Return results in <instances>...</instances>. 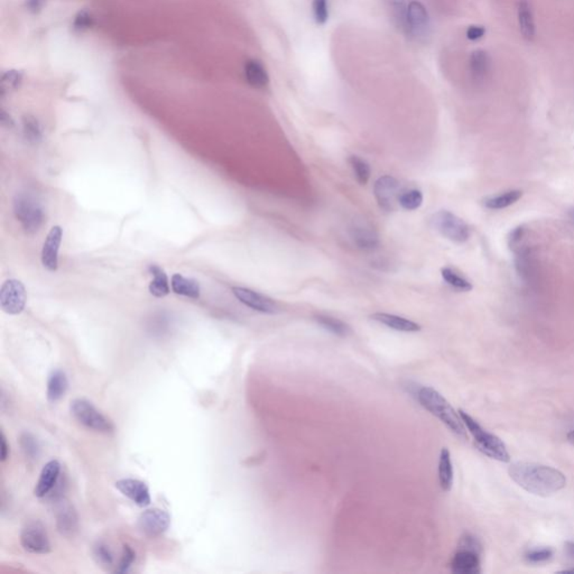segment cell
<instances>
[{
  "mask_svg": "<svg viewBox=\"0 0 574 574\" xmlns=\"http://www.w3.org/2000/svg\"><path fill=\"white\" fill-rule=\"evenodd\" d=\"M509 477L527 493L540 497H550L559 493L566 485V478L557 469L540 463H511L508 469Z\"/></svg>",
  "mask_w": 574,
  "mask_h": 574,
  "instance_id": "1",
  "label": "cell"
},
{
  "mask_svg": "<svg viewBox=\"0 0 574 574\" xmlns=\"http://www.w3.org/2000/svg\"><path fill=\"white\" fill-rule=\"evenodd\" d=\"M408 393L414 397L424 410L429 412L433 416L441 421L442 423L454 433L458 438H468L467 427L460 416L459 411H456L454 406L447 402L441 393L431 386H421L415 383H410L407 386Z\"/></svg>",
  "mask_w": 574,
  "mask_h": 574,
  "instance_id": "2",
  "label": "cell"
},
{
  "mask_svg": "<svg viewBox=\"0 0 574 574\" xmlns=\"http://www.w3.org/2000/svg\"><path fill=\"white\" fill-rule=\"evenodd\" d=\"M460 416L463 418L467 431L471 434L475 440L476 447L478 450L482 452L485 456H489L491 459L497 460L500 463H509L511 454L508 452L505 443L496 436L493 433L488 432L474 417L467 412L459 410Z\"/></svg>",
  "mask_w": 574,
  "mask_h": 574,
  "instance_id": "3",
  "label": "cell"
},
{
  "mask_svg": "<svg viewBox=\"0 0 574 574\" xmlns=\"http://www.w3.org/2000/svg\"><path fill=\"white\" fill-rule=\"evenodd\" d=\"M12 210L26 233H36L44 224V209L40 200L30 192L16 194L12 200Z\"/></svg>",
  "mask_w": 574,
  "mask_h": 574,
  "instance_id": "4",
  "label": "cell"
},
{
  "mask_svg": "<svg viewBox=\"0 0 574 574\" xmlns=\"http://www.w3.org/2000/svg\"><path fill=\"white\" fill-rule=\"evenodd\" d=\"M70 412L81 425L94 432L109 434L115 431L111 421L105 416L88 399H73L70 403Z\"/></svg>",
  "mask_w": 574,
  "mask_h": 574,
  "instance_id": "5",
  "label": "cell"
},
{
  "mask_svg": "<svg viewBox=\"0 0 574 574\" xmlns=\"http://www.w3.org/2000/svg\"><path fill=\"white\" fill-rule=\"evenodd\" d=\"M433 227L451 242L463 244L470 238V228L463 219L447 210L436 212L432 217Z\"/></svg>",
  "mask_w": 574,
  "mask_h": 574,
  "instance_id": "6",
  "label": "cell"
},
{
  "mask_svg": "<svg viewBox=\"0 0 574 574\" xmlns=\"http://www.w3.org/2000/svg\"><path fill=\"white\" fill-rule=\"evenodd\" d=\"M21 544L30 554H49L52 551L49 534L41 520H32L23 527Z\"/></svg>",
  "mask_w": 574,
  "mask_h": 574,
  "instance_id": "7",
  "label": "cell"
},
{
  "mask_svg": "<svg viewBox=\"0 0 574 574\" xmlns=\"http://www.w3.org/2000/svg\"><path fill=\"white\" fill-rule=\"evenodd\" d=\"M431 30V21L425 7L418 1H412L406 10L404 32L412 40L423 42L427 39Z\"/></svg>",
  "mask_w": 574,
  "mask_h": 574,
  "instance_id": "8",
  "label": "cell"
},
{
  "mask_svg": "<svg viewBox=\"0 0 574 574\" xmlns=\"http://www.w3.org/2000/svg\"><path fill=\"white\" fill-rule=\"evenodd\" d=\"M26 288L21 281L10 278L3 281L0 290V306L5 313L10 315H21L26 306Z\"/></svg>",
  "mask_w": 574,
  "mask_h": 574,
  "instance_id": "9",
  "label": "cell"
},
{
  "mask_svg": "<svg viewBox=\"0 0 574 574\" xmlns=\"http://www.w3.org/2000/svg\"><path fill=\"white\" fill-rule=\"evenodd\" d=\"M171 525V516L160 508H151L140 514L137 520V529L144 536L156 538L163 535Z\"/></svg>",
  "mask_w": 574,
  "mask_h": 574,
  "instance_id": "10",
  "label": "cell"
},
{
  "mask_svg": "<svg viewBox=\"0 0 574 574\" xmlns=\"http://www.w3.org/2000/svg\"><path fill=\"white\" fill-rule=\"evenodd\" d=\"M233 293L239 302L247 308L264 315H276L279 312L277 302L270 297L246 287H233Z\"/></svg>",
  "mask_w": 574,
  "mask_h": 574,
  "instance_id": "11",
  "label": "cell"
},
{
  "mask_svg": "<svg viewBox=\"0 0 574 574\" xmlns=\"http://www.w3.org/2000/svg\"><path fill=\"white\" fill-rule=\"evenodd\" d=\"M55 526L64 538H71L79 531V516L74 506L64 498H59L54 509Z\"/></svg>",
  "mask_w": 574,
  "mask_h": 574,
  "instance_id": "12",
  "label": "cell"
},
{
  "mask_svg": "<svg viewBox=\"0 0 574 574\" xmlns=\"http://www.w3.org/2000/svg\"><path fill=\"white\" fill-rule=\"evenodd\" d=\"M401 183L394 176H384L378 178L374 185V194L378 206L386 212L393 211L395 203L398 202Z\"/></svg>",
  "mask_w": 574,
  "mask_h": 574,
  "instance_id": "13",
  "label": "cell"
},
{
  "mask_svg": "<svg viewBox=\"0 0 574 574\" xmlns=\"http://www.w3.org/2000/svg\"><path fill=\"white\" fill-rule=\"evenodd\" d=\"M480 553L479 551L458 545V550L451 560V571L456 574L480 573Z\"/></svg>",
  "mask_w": 574,
  "mask_h": 574,
  "instance_id": "14",
  "label": "cell"
},
{
  "mask_svg": "<svg viewBox=\"0 0 574 574\" xmlns=\"http://www.w3.org/2000/svg\"><path fill=\"white\" fill-rule=\"evenodd\" d=\"M349 236L358 249L363 251H376L381 246L379 235L370 224L354 221L349 228Z\"/></svg>",
  "mask_w": 574,
  "mask_h": 574,
  "instance_id": "15",
  "label": "cell"
},
{
  "mask_svg": "<svg viewBox=\"0 0 574 574\" xmlns=\"http://www.w3.org/2000/svg\"><path fill=\"white\" fill-rule=\"evenodd\" d=\"M63 238V229L60 226L51 228L46 236L45 242L43 244L41 260L44 268L49 272H56L59 267V251L61 242Z\"/></svg>",
  "mask_w": 574,
  "mask_h": 574,
  "instance_id": "16",
  "label": "cell"
},
{
  "mask_svg": "<svg viewBox=\"0 0 574 574\" xmlns=\"http://www.w3.org/2000/svg\"><path fill=\"white\" fill-rule=\"evenodd\" d=\"M115 487L125 497H127L139 507H147L151 504V498L149 487L145 482L138 479L125 478V479L116 481Z\"/></svg>",
  "mask_w": 574,
  "mask_h": 574,
  "instance_id": "17",
  "label": "cell"
},
{
  "mask_svg": "<svg viewBox=\"0 0 574 574\" xmlns=\"http://www.w3.org/2000/svg\"><path fill=\"white\" fill-rule=\"evenodd\" d=\"M60 474L61 463L58 460H51L46 463L41 471L40 478L34 489V495L36 496L37 498H44L49 495L58 485Z\"/></svg>",
  "mask_w": 574,
  "mask_h": 574,
  "instance_id": "18",
  "label": "cell"
},
{
  "mask_svg": "<svg viewBox=\"0 0 574 574\" xmlns=\"http://www.w3.org/2000/svg\"><path fill=\"white\" fill-rule=\"evenodd\" d=\"M372 320L376 321L378 323L383 324L385 327L390 328V329L399 331V332H418L421 331L420 324L416 323L414 321L408 320L406 317H398V315H390V313H374L370 315Z\"/></svg>",
  "mask_w": 574,
  "mask_h": 574,
  "instance_id": "19",
  "label": "cell"
},
{
  "mask_svg": "<svg viewBox=\"0 0 574 574\" xmlns=\"http://www.w3.org/2000/svg\"><path fill=\"white\" fill-rule=\"evenodd\" d=\"M469 70L472 79L476 82H484L489 78L491 73V59L484 50H476L472 52L469 60Z\"/></svg>",
  "mask_w": 574,
  "mask_h": 574,
  "instance_id": "20",
  "label": "cell"
},
{
  "mask_svg": "<svg viewBox=\"0 0 574 574\" xmlns=\"http://www.w3.org/2000/svg\"><path fill=\"white\" fill-rule=\"evenodd\" d=\"M517 19L520 26V34L523 39L532 42L535 39V21L533 14L532 5L529 0H520L517 7Z\"/></svg>",
  "mask_w": 574,
  "mask_h": 574,
  "instance_id": "21",
  "label": "cell"
},
{
  "mask_svg": "<svg viewBox=\"0 0 574 574\" xmlns=\"http://www.w3.org/2000/svg\"><path fill=\"white\" fill-rule=\"evenodd\" d=\"M69 388V381L63 370L55 369L50 374L46 385V397L50 403H56L63 398Z\"/></svg>",
  "mask_w": 574,
  "mask_h": 574,
  "instance_id": "22",
  "label": "cell"
},
{
  "mask_svg": "<svg viewBox=\"0 0 574 574\" xmlns=\"http://www.w3.org/2000/svg\"><path fill=\"white\" fill-rule=\"evenodd\" d=\"M245 76L248 85L255 89L266 88L269 83L268 73L260 61H247L245 64Z\"/></svg>",
  "mask_w": 574,
  "mask_h": 574,
  "instance_id": "23",
  "label": "cell"
},
{
  "mask_svg": "<svg viewBox=\"0 0 574 574\" xmlns=\"http://www.w3.org/2000/svg\"><path fill=\"white\" fill-rule=\"evenodd\" d=\"M515 268L522 281L529 283L535 276V263L532 251L527 246L515 253Z\"/></svg>",
  "mask_w": 574,
  "mask_h": 574,
  "instance_id": "24",
  "label": "cell"
},
{
  "mask_svg": "<svg viewBox=\"0 0 574 574\" xmlns=\"http://www.w3.org/2000/svg\"><path fill=\"white\" fill-rule=\"evenodd\" d=\"M438 482L443 491H450L454 486V471L450 451L447 447H442L438 458Z\"/></svg>",
  "mask_w": 574,
  "mask_h": 574,
  "instance_id": "25",
  "label": "cell"
},
{
  "mask_svg": "<svg viewBox=\"0 0 574 574\" xmlns=\"http://www.w3.org/2000/svg\"><path fill=\"white\" fill-rule=\"evenodd\" d=\"M149 273L151 274V277H153L151 283H149V293L153 297H158V299H163V297H167L171 288H169V277H167L165 270L162 267L158 266V265L151 264L149 266Z\"/></svg>",
  "mask_w": 574,
  "mask_h": 574,
  "instance_id": "26",
  "label": "cell"
},
{
  "mask_svg": "<svg viewBox=\"0 0 574 574\" xmlns=\"http://www.w3.org/2000/svg\"><path fill=\"white\" fill-rule=\"evenodd\" d=\"M171 288L178 295L194 299H199L200 293H201V287L197 279L184 277L181 274H174L172 276Z\"/></svg>",
  "mask_w": 574,
  "mask_h": 574,
  "instance_id": "27",
  "label": "cell"
},
{
  "mask_svg": "<svg viewBox=\"0 0 574 574\" xmlns=\"http://www.w3.org/2000/svg\"><path fill=\"white\" fill-rule=\"evenodd\" d=\"M315 320L317 321L319 326L329 331L330 333H332L334 336L346 338V337L351 334V328L346 322L340 320V319H337V317L326 315H315Z\"/></svg>",
  "mask_w": 574,
  "mask_h": 574,
  "instance_id": "28",
  "label": "cell"
},
{
  "mask_svg": "<svg viewBox=\"0 0 574 574\" xmlns=\"http://www.w3.org/2000/svg\"><path fill=\"white\" fill-rule=\"evenodd\" d=\"M523 195V192L520 190L508 191L505 193L499 194L496 197L487 198L484 200V206L490 210H502L513 206Z\"/></svg>",
  "mask_w": 574,
  "mask_h": 574,
  "instance_id": "29",
  "label": "cell"
},
{
  "mask_svg": "<svg viewBox=\"0 0 574 574\" xmlns=\"http://www.w3.org/2000/svg\"><path fill=\"white\" fill-rule=\"evenodd\" d=\"M21 125L25 139L32 145H39L43 139V128L40 121L34 116L26 115L21 119Z\"/></svg>",
  "mask_w": 574,
  "mask_h": 574,
  "instance_id": "30",
  "label": "cell"
},
{
  "mask_svg": "<svg viewBox=\"0 0 574 574\" xmlns=\"http://www.w3.org/2000/svg\"><path fill=\"white\" fill-rule=\"evenodd\" d=\"M348 162L350 164L357 182L359 184L366 185L368 183L370 176H372L370 165L367 163L366 160L360 158V156H357V155H351V156H349Z\"/></svg>",
  "mask_w": 574,
  "mask_h": 574,
  "instance_id": "31",
  "label": "cell"
},
{
  "mask_svg": "<svg viewBox=\"0 0 574 574\" xmlns=\"http://www.w3.org/2000/svg\"><path fill=\"white\" fill-rule=\"evenodd\" d=\"M384 3L387 10L390 12V19L394 24L396 25V28L404 30L406 10H407L405 0H384Z\"/></svg>",
  "mask_w": 574,
  "mask_h": 574,
  "instance_id": "32",
  "label": "cell"
},
{
  "mask_svg": "<svg viewBox=\"0 0 574 574\" xmlns=\"http://www.w3.org/2000/svg\"><path fill=\"white\" fill-rule=\"evenodd\" d=\"M92 555H94V561L98 565L105 570H109L114 566L115 563V557L112 553L110 547L103 541H98L92 547Z\"/></svg>",
  "mask_w": 574,
  "mask_h": 574,
  "instance_id": "33",
  "label": "cell"
},
{
  "mask_svg": "<svg viewBox=\"0 0 574 574\" xmlns=\"http://www.w3.org/2000/svg\"><path fill=\"white\" fill-rule=\"evenodd\" d=\"M441 275L445 283L454 287V290H461V292H469L472 290L471 283L452 268H449V267L442 268Z\"/></svg>",
  "mask_w": 574,
  "mask_h": 574,
  "instance_id": "34",
  "label": "cell"
},
{
  "mask_svg": "<svg viewBox=\"0 0 574 574\" xmlns=\"http://www.w3.org/2000/svg\"><path fill=\"white\" fill-rule=\"evenodd\" d=\"M398 203L403 209H405L408 211H413V210H416L422 206L423 193H422V191L417 190V189L403 191L399 194Z\"/></svg>",
  "mask_w": 574,
  "mask_h": 574,
  "instance_id": "35",
  "label": "cell"
},
{
  "mask_svg": "<svg viewBox=\"0 0 574 574\" xmlns=\"http://www.w3.org/2000/svg\"><path fill=\"white\" fill-rule=\"evenodd\" d=\"M23 81V73L16 70H10L3 73L1 76V85H0V92L1 97L10 94L12 91L17 90Z\"/></svg>",
  "mask_w": 574,
  "mask_h": 574,
  "instance_id": "36",
  "label": "cell"
},
{
  "mask_svg": "<svg viewBox=\"0 0 574 574\" xmlns=\"http://www.w3.org/2000/svg\"><path fill=\"white\" fill-rule=\"evenodd\" d=\"M19 445L28 459L35 460L40 456V445L33 434L28 432L23 433L19 438Z\"/></svg>",
  "mask_w": 574,
  "mask_h": 574,
  "instance_id": "37",
  "label": "cell"
},
{
  "mask_svg": "<svg viewBox=\"0 0 574 574\" xmlns=\"http://www.w3.org/2000/svg\"><path fill=\"white\" fill-rule=\"evenodd\" d=\"M135 560H136L135 551L129 545L124 544V546H123V555H121L120 561H119L114 572L118 574L127 573L129 571L130 566L135 562Z\"/></svg>",
  "mask_w": 574,
  "mask_h": 574,
  "instance_id": "38",
  "label": "cell"
},
{
  "mask_svg": "<svg viewBox=\"0 0 574 574\" xmlns=\"http://www.w3.org/2000/svg\"><path fill=\"white\" fill-rule=\"evenodd\" d=\"M526 228L524 226H520L515 229L511 230L509 236H508V246L511 248L513 253L520 251L522 248L525 247L526 242Z\"/></svg>",
  "mask_w": 574,
  "mask_h": 574,
  "instance_id": "39",
  "label": "cell"
},
{
  "mask_svg": "<svg viewBox=\"0 0 574 574\" xmlns=\"http://www.w3.org/2000/svg\"><path fill=\"white\" fill-rule=\"evenodd\" d=\"M313 15L317 24H326L329 19L328 0H313Z\"/></svg>",
  "mask_w": 574,
  "mask_h": 574,
  "instance_id": "40",
  "label": "cell"
},
{
  "mask_svg": "<svg viewBox=\"0 0 574 574\" xmlns=\"http://www.w3.org/2000/svg\"><path fill=\"white\" fill-rule=\"evenodd\" d=\"M92 25H94V17L87 10L78 12V15L76 16V19L73 21V28L76 30H80V32L89 30Z\"/></svg>",
  "mask_w": 574,
  "mask_h": 574,
  "instance_id": "41",
  "label": "cell"
},
{
  "mask_svg": "<svg viewBox=\"0 0 574 574\" xmlns=\"http://www.w3.org/2000/svg\"><path fill=\"white\" fill-rule=\"evenodd\" d=\"M553 550L551 549H541V550L529 551L525 557L531 563H542L552 559Z\"/></svg>",
  "mask_w": 574,
  "mask_h": 574,
  "instance_id": "42",
  "label": "cell"
},
{
  "mask_svg": "<svg viewBox=\"0 0 574 574\" xmlns=\"http://www.w3.org/2000/svg\"><path fill=\"white\" fill-rule=\"evenodd\" d=\"M485 34H486V30H485L482 26H477V25L470 26V28L467 30V37H468L470 41L480 40L481 37L484 36Z\"/></svg>",
  "mask_w": 574,
  "mask_h": 574,
  "instance_id": "43",
  "label": "cell"
},
{
  "mask_svg": "<svg viewBox=\"0 0 574 574\" xmlns=\"http://www.w3.org/2000/svg\"><path fill=\"white\" fill-rule=\"evenodd\" d=\"M10 445L7 443L6 436L1 431V436H0V461L1 463H5L10 458Z\"/></svg>",
  "mask_w": 574,
  "mask_h": 574,
  "instance_id": "44",
  "label": "cell"
},
{
  "mask_svg": "<svg viewBox=\"0 0 574 574\" xmlns=\"http://www.w3.org/2000/svg\"><path fill=\"white\" fill-rule=\"evenodd\" d=\"M45 1L46 0H26V6H28L30 12H35V14H36V12L42 10Z\"/></svg>",
  "mask_w": 574,
  "mask_h": 574,
  "instance_id": "45",
  "label": "cell"
},
{
  "mask_svg": "<svg viewBox=\"0 0 574 574\" xmlns=\"http://www.w3.org/2000/svg\"><path fill=\"white\" fill-rule=\"evenodd\" d=\"M0 123L5 128H12L14 126V120H12L10 114H7L3 109H1V112H0Z\"/></svg>",
  "mask_w": 574,
  "mask_h": 574,
  "instance_id": "46",
  "label": "cell"
},
{
  "mask_svg": "<svg viewBox=\"0 0 574 574\" xmlns=\"http://www.w3.org/2000/svg\"><path fill=\"white\" fill-rule=\"evenodd\" d=\"M564 551L568 559L574 561V542H566L564 545Z\"/></svg>",
  "mask_w": 574,
  "mask_h": 574,
  "instance_id": "47",
  "label": "cell"
},
{
  "mask_svg": "<svg viewBox=\"0 0 574 574\" xmlns=\"http://www.w3.org/2000/svg\"><path fill=\"white\" fill-rule=\"evenodd\" d=\"M566 438H568V441L570 442V443H572V445H574V431H571V432H568V436H566Z\"/></svg>",
  "mask_w": 574,
  "mask_h": 574,
  "instance_id": "48",
  "label": "cell"
},
{
  "mask_svg": "<svg viewBox=\"0 0 574 574\" xmlns=\"http://www.w3.org/2000/svg\"><path fill=\"white\" fill-rule=\"evenodd\" d=\"M560 573H574V568H565V570L560 571Z\"/></svg>",
  "mask_w": 574,
  "mask_h": 574,
  "instance_id": "49",
  "label": "cell"
},
{
  "mask_svg": "<svg viewBox=\"0 0 574 574\" xmlns=\"http://www.w3.org/2000/svg\"><path fill=\"white\" fill-rule=\"evenodd\" d=\"M568 215H570V218H571L572 220L574 221V208L572 209V210H570V212H568Z\"/></svg>",
  "mask_w": 574,
  "mask_h": 574,
  "instance_id": "50",
  "label": "cell"
}]
</instances>
